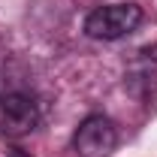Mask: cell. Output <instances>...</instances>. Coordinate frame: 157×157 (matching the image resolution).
<instances>
[{
  "label": "cell",
  "instance_id": "obj_1",
  "mask_svg": "<svg viewBox=\"0 0 157 157\" xmlns=\"http://www.w3.org/2000/svg\"><path fill=\"white\" fill-rule=\"evenodd\" d=\"M139 21H142V9L136 3H109L85 18V33L91 39H121L133 33Z\"/></svg>",
  "mask_w": 157,
  "mask_h": 157
},
{
  "label": "cell",
  "instance_id": "obj_2",
  "mask_svg": "<svg viewBox=\"0 0 157 157\" xmlns=\"http://www.w3.org/2000/svg\"><path fill=\"white\" fill-rule=\"evenodd\" d=\"M115 145H118V130L103 115L85 118L73 136V148L78 157H109L115 151Z\"/></svg>",
  "mask_w": 157,
  "mask_h": 157
},
{
  "label": "cell",
  "instance_id": "obj_3",
  "mask_svg": "<svg viewBox=\"0 0 157 157\" xmlns=\"http://www.w3.org/2000/svg\"><path fill=\"white\" fill-rule=\"evenodd\" d=\"M39 121V112H36V103L27 97V94H6L0 100V124L6 133L12 136H24L36 127Z\"/></svg>",
  "mask_w": 157,
  "mask_h": 157
}]
</instances>
